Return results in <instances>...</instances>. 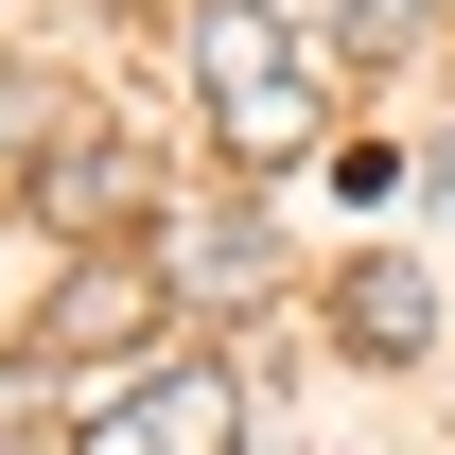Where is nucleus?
<instances>
[{"label":"nucleus","instance_id":"nucleus-5","mask_svg":"<svg viewBox=\"0 0 455 455\" xmlns=\"http://www.w3.org/2000/svg\"><path fill=\"white\" fill-rule=\"evenodd\" d=\"M228 123V158H298V140H315V70H298V88H245V106H211Z\"/></svg>","mask_w":455,"mask_h":455},{"label":"nucleus","instance_id":"nucleus-6","mask_svg":"<svg viewBox=\"0 0 455 455\" xmlns=\"http://www.w3.org/2000/svg\"><path fill=\"white\" fill-rule=\"evenodd\" d=\"M36 193H53V211H70V228H88V211H123V158H88V140H70V158H53V175H36Z\"/></svg>","mask_w":455,"mask_h":455},{"label":"nucleus","instance_id":"nucleus-1","mask_svg":"<svg viewBox=\"0 0 455 455\" xmlns=\"http://www.w3.org/2000/svg\"><path fill=\"white\" fill-rule=\"evenodd\" d=\"M70 455H245V368H211V350H175L158 386L140 403H88V420H70Z\"/></svg>","mask_w":455,"mask_h":455},{"label":"nucleus","instance_id":"nucleus-3","mask_svg":"<svg viewBox=\"0 0 455 455\" xmlns=\"http://www.w3.org/2000/svg\"><path fill=\"white\" fill-rule=\"evenodd\" d=\"M158 281H175V298H263V281H281V245H263L245 211H193V228L158 245Z\"/></svg>","mask_w":455,"mask_h":455},{"label":"nucleus","instance_id":"nucleus-4","mask_svg":"<svg viewBox=\"0 0 455 455\" xmlns=\"http://www.w3.org/2000/svg\"><path fill=\"white\" fill-rule=\"evenodd\" d=\"M420 333H438V281H420V263H350V350H386V368H403Z\"/></svg>","mask_w":455,"mask_h":455},{"label":"nucleus","instance_id":"nucleus-7","mask_svg":"<svg viewBox=\"0 0 455 455\" xmlns=\"http://www.w3.org/2000/svg\"><path fill=\"white\" fill-rule=\"evenodd\" d=\"M333 36H350V53H403V36H420V0H333Z\"/></svg>","mask_w":455,"mask_h":455},{"label":"nucleus","instance_id":"nucleus-2","mask_svg":"<svg viewBox=\"0 0 455 455\" xmlns=\"http://www.w3.org/2000/svg\"><path fill=\"white\" fill-rule=\"evenodd\" d=\"M193 70H211V106H245V88H298L315 53H298L263 0H211V18H193Z\"/></svg>","mask_w":455,"mask_h":455}]
</instances>
